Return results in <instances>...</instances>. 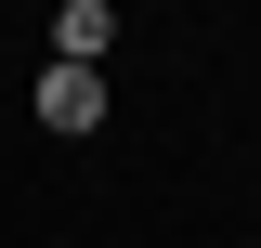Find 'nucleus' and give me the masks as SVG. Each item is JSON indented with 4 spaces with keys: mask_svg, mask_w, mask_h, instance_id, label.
Here are the masks:
<instances>
[{
    "mask_svg": "<svg viewBox=\"0 0 261 248\" xmlns=\"http://www.w3.org/2000/svg\"><path fill=\"white\" fill-rule=\"evenodd\" d=\"M39 131L92 144V131H105V65H53V79H39Z\"/></svg>",
    "mask_w": 261,
    "mask_h": 248,
    "instance_id": "nucleus-1",
    "label": "nucleus"
},
{
    "mask_svg": "<svg viewBox=\"0 0 261 248\" xmlns=\"http://www.w3.org/2000/svg\"><path fill=\"white\" fill-rule=\"evenodd\" d=\"M53 39H65L53 65H105V39H118V13H105V0H65V13H53Z\"/></svg>",
    "mask_w": 261,
    "mask_h": 248,
    "instance_id": "nucleus-2",
    "label": "nucleus"
}]
</instances>
